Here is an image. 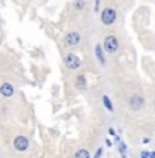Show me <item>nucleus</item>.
Listing matches in <instances>:
<instances>
[{
    "label": "nucleus",
    "instance_id": "obj_1",
    "mask_svg": "<svg viewBox=\"0 0 155 158\" xmlns=\"http://www.w3.org/2000/svg\"><path fill=\"white\" fill-rule=\"evenodd\" d=\"M115 18H117V14H115V10L113 8H104L102 13V22L104 25H111L114 23Z\"/></svg>",
    "mask_w": 155,
    "mask_h": 158
},
{
    "label": "nucleus",
    "instance_id": "obj_2",
    "mask_svg": "<svg viewBox=\"0 0 155 158\" xmlns=\"http://www.w3.org/2000/svg\"><path fill=\"white\" fill-rule=\"evenodd\" d=\"M104 48L108 54H113L118 48V40L114 36H107V37L104 39Z\"/></svg>",
    "mask_w": 155,
    "mask_h": 158
},
{
    "label": "nucleus",
    "instance_id": "obj_3",
    "mask_svg": "<svg viewBox=\"0 0 155 158\" xmlns=\"http://www.w3.org/2000/svg\"><path fill=\"white\" fill-rule=\"evenodd\" d=\"M29 146V140L25 138V136H17L14 140V147L17 148L18 151H25Z\"/></svg>",
    "mask_w": 155,
    "mask_h": 158
},
{
    "label": "nucleus",
    "instance_id": "obj_4",
    "mask_svg": "<svg viewBox=\"0 0 155 158\" xmlns=\"http://www.w3.org/2000/svg\"><path fill=\"white\" fill-rule=\"evenodd\" d=\"M80 65H81L80 59H78V56H75L74 54H69V55L66 56V66H67L69 69L74 70V69L80 68Z\"/></svg>",
    "mask_w": 155,
    "mask_h": 158
},
{
    "label": "nucleus",
    "instance_id": "obj_5",
    "mask_svg": "<svg viewBox=\"0 0 155 158\" xmlns=\"http://www.w3.org/2000/svg\"><path fill=\"white\" fill-rule=\"evenodd\" d=\"M66 45H69V47H74V45H77L80 43V35L75 32H71L67 35V37H66Z\"/></svg>",
    "mask_w": 155,
    "mask_h": 158
},
{
    "label": "nucleus",
    "instance_id": "obj_6",
    "mask_svg": "<svg viewBox=\"0 0 155 158\" xmlns=\"http://www.w3.org/2000/svg\"><path fill=\"white\" fill-rule=\"evenodd\" d=\"M129 103H130V106H132L135 110H139V109H141V106L144 105V101H143L141 96H132Z\"/></svg>",
    "mask_w": 155,
    "mask_h": 158
},
{
    "label": "nucleus",
    "instance_id": "obj_7",
    "mask_svg": "<svg viewBox=\"0 0 155 158\" xmlns=\"http://www.w3.org/2000/svg\"><path fill=\"white\" fill-rule=\"evenodd\" d=\"M0 92H2V95H4V96H11L14 94V88L11 84L4 83V84H2V87H0Z\"/></svg>",
    "mask_w": 155,
    "mask_h": 158
},
{
    "label": "nucleus",
    "instance_id": "obj_8",
    "mask_svg": "<svg viewBox=\"0 0 155 158\" xmlns=\"http://www.w3.org/2000/svg\"><path fill=\"white\" fill-rule=\"evenodd\" d=\"M75 85H77L78 89H85V87H87V81H85V77L84 76H78L77 77V81H75Z\"/></svg>",
    "mask_w": 155,
    "mask_h": 158
},
{
    "label": "nucleus",
    "instance_id": "obj_9",
    "mask_svg": "<svg viewBox=\"0 0 155 158\" xmlns=\"http://www.w3.org/2000/svg\"><path fill=\"white\" fill-rule=\"evenodd\" d=\"M95 51H96V56H98V59L100 60V63H102V65H104V56H103V52H102L100 45H96Z\"/></svg>",
    "mask_w": 155,
    "mask_h": 158
},
{
    "label": "nucleus",
    "instance_id": "obj_10",
    "mask_svg": "<svg viewBox=\"0 0 155 158\" xmlns=\"http://www.w3.org/2000/svg\"><path fill=\"white\" fill-rule=\"evenodd\" d=\"M103 103H104L106 109H107L108 111H113V105H111V102H110V99H108V96H107V95L103 96Z\"/></svg>",
    "mask_w": 155,
    "mask_h": 158
},
{
    "label": "nucleus",
    "instance_id": "obj_11",
    "mask_svg": "<svg viewBox=\"0 0 155 158\" xmlns=\"http://www.w3.org/2000/svg\"><path fill=\"white\" fill-rule=\"evenodd\" d=\"M75 158H89V153H88L87 150H78L77 153H75Z\"/></svg>",
    "mask_w": 155,
    "mask_h": 158
},
{
    "label": "nucleus",
    "instance_id": "obj_12",
    "mask_svg": "<svg viewBox=\"0 0 155 158\" xmlns=\"http://www.w3.org/2000/svg\"><path fill=\"white\" fill-rule=\"evenodd\" d=\"M84 6H85L84 2H75V3H74V7L77 8V10H83Z\"/></svg>",
    "mask_w": 155,
    "mask_h": 158
},
{
    "label": "nucleus",
    "instance_id": "obj_13",
    "mask_svg": "<svg viewBox=\"0 0 155 158\" xmlns=\"http://www.w3.org/2000/svg\"><path fill=\"white\" fill-rule=\"evenodd\" d=\"M141 158H150V153H148V151H143V153H141Z\"/></svg>",
    "mask_w": 155,
    "mask_h": 158
},
{
    "label": "nucleus",
    "instance_id": "obj_14",
    "mask_svg": "<svg viewBox=\"0 0 155 158\" xmlns=\"http://www.w3.org/2000/svg\"><path fill=\"white\" fill-rule=\"evenodd\" d=\"M100 156H102V148H99V150H98V153H96V156H95V158H99Z\"/></svg>",
    "mask_w": 155,
    "mask_h": 158
},
{
    "label": "nucleus",
    "instance_id": "obj_15",
    "mask_svg": "<svg viewBox=\"0 0 155 158\" xmlns=\"http://www.w3.org/2000/svg\"><path fill=\"white\" fill-rule=\"evenodd\" d=\"M150 157L151 158H155V151H154V153H150Z\"/></svg>",
    "mask_w": 155,
    "mask_h": 158
}]
</instances>
